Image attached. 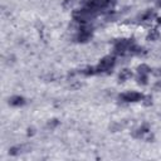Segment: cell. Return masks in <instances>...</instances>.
Segmentation results:
<instances>
[{
  "label": "cell",
  "mask_w": 161,
  "mask_h": 161,
  "mask_svg": "<svg viewBox=\"0 0 161 161\" xmlns=\"http://www.w3.org/2000/svg\"><path fill=\"white\" fill-rule=\"evenodd\" d=\"M135 39L133 38H122V39H117L113 44V52L117 55H127L130 54V49L131 47L135 44Z\"/></svg>",
  "instance_id": "cell-1"
},
{
  "label": "cell",
  "mask_w": 161,
  "mask_h": 161,
  "mask_svg": "<svg viewBox=\"0 0 161 161\" xmlns=\"http://www.w3.org/2000/svg\"><path fill=\"white\" fill-rule=\"evenodd\" d=\"M98 15V13H96L94 10H91L88 8H82L79 10H75L73 13V19L80 24H86L88 21H91L92 19H94L96 16Z\"/></svg>",
  "instance_id": "cell-2"
},
{
  "label": "cell",
  "mask_w": 161,
  "mask_h": 161,
  "mask_svg": "<svg viewBox=\"0 0 161 161\" xmlns=\"http://www.w3.org/2000/svg\"><path fill=\"white\" fill-rule=\"evenodd\" d=\"M114 65H116V58L113 55H106L96 65V72H97V74L109 73L113 69Z\"/></svg>",
  "instance_id": "cell-3"
},
{
  "label": "cell",
  "mask_w": 161,
  "mask_h": 161,
  "mask_svg": "<svg viewBox=\"0 0 161 161\" xmlns=\"http://www.w3.org/2000/svg\"><path fill=\"white\" fill-rule=\"evenodd\" d=\"M92 36H93V28L88 23L80 24L79 30H78V33L75 35V42H78V43H87V42H89L92 39Z\"/></svg>",
  "instance_id": "cell-4"
},
{
  "label": "cell",
  "mask_w": 161,
  "mask_h": 161,
  "mask_svg": "<svg viewBox=\"0 0 161 161\" xmlns=\"http://www.w3.org/2000/svg\"><path fill=\"white\" fill-rule=\"evenodd\" d=\"M152 72V69L147 64H140L137 67V74H136V80L140 86H146L148 83V75Z\"/></svg>",
  "instance_id": "cell-5"
},
{
  "label": "cell",
  "mask_w": 161,
  "mask_h": 161,
  "mask_svg": "<svg viewBox=\"0 0 161 161\" xmlns=\"http://www.w3.org/2000/svg\"><path fill=\"white\" fill-rule=\"evenodd\" d=\"M151 131H150V125L148 123H142L140 127H137L136 130L132 131V137L133 138H137V140H147V141H151L152 140V136H150Z\"/></svg>",
  "instance_id": "cell-6"
},
{
  "label": "cell",
  "mask_w": 161,
  "mask_h": 161,
  "mask_svg": "<svg viewBox=\"0 0 161 161\" xmlns=\"http://www.w3.org/2000/svg\"><path fill=\"white\" fill-rule=\"evenodd\" d=\"M143 94L140 92H135V91H130V92H125L121 93L118 96V99L125 102V103H135V102H140L142 101Z\"/></svg>",
  "instance_id": "cell-7"
},
{
  "label": "cell",
  "mask_w": 161,
  "mask_h": 161,
  "mask_svg": "<svg viewBox=\"0 0 161 161\" xmlns=\"http://www.w3.org/2000/svg\"><path fill=\"white\" fill-rule=\"evenodd\" d=\"M29 150H30V147L26 146V145H18V146H13L9 150V155L10 156H19L24 152H28Z\"/></svg>",
  "instance_id": "cell-8"
},
{
  "label": "cell",
  "mask_w": 161,
  "mask_h": 161,
  "mask_svg": "<svg viewBox=\"0 0 161 161\" xmlns=\"http://www.w3.org/2000/svg\"><path fill=\"white\" fill-rule=\"evenodd\" d=\"M26 103V99L23 96H13L9 98V104L13 107H21Z\"/></svg>",
  "instance_id": "cell-9"
},
{
  "label": "cell",
  "mask_w": 161,
  "mask_h": 161,
  "mask_svg": "<svg viewBox=\"0 0 161 161\" xmlns=\"http://www.w3.org/2000/svg\"><path fill=\"white\" fill-rule=\"evenodd\" d=\"M155 18H156V11L152 10V9H147L145 13H142V14L140 15V20L143 21V23L151 21V20H153Z\"/></svg>",
  "instance_id": "cell-10"
},
{
  "label": "cell",
  "mask_w": 161,
  "mask_h": 161,
  "mask_svg": "<svg viewBox=\"0 0 161 161\" xmlns=\"http://www.w3.org/2000/svg\"><path fill=\"white\" fill-rule=\"evenodd\" d=\"M131 77H132V72H131L130 69L125 68V69H122V70L119 72V74H118V82H119V83H123V82L128 80Z\"/></svg>",
  "instance_id": "cell-11"
},
{
  "label": "cell",
  "mask_w": 161,
  "mask_h": 161,
  "mask_svg": "<svg viewBox=\"0 0 161 161\" xmlns=\"http://www.w3.org/2000/svg\"><path fill=\"white\" fill-rule=\"evenodd\" d=\"M146 52H145V49L142 48V47H140V45H137L136 43L131 47V49H130V55H143Z\"/></svg>",
  "instance_id": "cell-12"
},
{
  "label": "cell",
  "mask_w": 161,
  "mask_h": 161,
  "mask_svg": "<svg viewBox=\"0 0 161 161\" xmlns=\"http://www.w3.org/2000/svg\"><path fill=\"white\" fill-rule=\"evenodd\" d=\"M147 40H150V42H156L158 38H160V31L156 29V28H153V29H151L150 31H148V34H147Z\"/></svg>",
  "instance_id": "cell-13"
},
{
  "label": "cell",
  "mask_w": 161,
  "mask_h": 161,
  "mask_svg": "<svg viewBox=\"0 0 161 161\" xmlns=\"http://www.w3.org/2000/svg\"><path fill=\"white\" fill-rule=\"evenodd\" d=\"M59 125V121L57 119V118H53V119H50L48 123H47V128H50V130H54L57 126Z\"/></svg>",
  "instance_id": "cell-14"
},
{
  "label": "cell",
  "mask_w": 161,
  "mask_h": 161,
  "mask_svg": "<svg viewBox=\"0 0 161 161\" xmlns=\"http://www.w3.org/2000/svg\"><path fill=\"white\" fill-rule=\"evenodd\" d=\"M141 102H142L146 107H148V106L152 104V97H151V96H143V98H142Z\"/></svg>",
  "instance_id": "cell-15"
},
{
  "label": "cell",
  "mask_w": 161,
  "mask_h": 161,
  "mask_svg": "<svg viewBox=\"0 0 161 161\" xmlns=\"http://www.w3.org/2000/svg\"><path fill=\"white\" fill-rule=\"evenodd\" d=\"M73 3H74V0H64L63 1V8L64 9H69L73 5Z\"/></svg>",
  "instance_id": "cell-16"
},
{
  "label": "cell",
  "mask_w": 161,
  "mask_h": 161,
  "mask_svg": "<svg viewBox=\"0 0 161 161\" xmlns=\"http://www.w3.org/2000/svg\"><path fill=\"white\" fill-rule=\"evenodd\" d=\"M153 88H155L156 91H161V79L156 82V84H155V87H153Z\"/></svg>",
  "instance_id": "cell-17"
},
{
  "label": "cell",
  "mask_w": 161,
  "mask_h": 161,
  "mask_svg": "<svg viewBox=\"0 0 161 161\" xmlns=\"http://www.w3.org/2000/svg\"><path fill=\"white\" fill-rule=\"evenodd\" d=\"M34 133H35V128H34V127H31V128L29 127V128H28V136H33Z\"/></svg>",
  "instance_id": "cell-18"
},
{
  "label": "cell",
  "mask_w": 161,
  "mask_h": 161,
  "mask_svg": "<svg viewBox=\"0 0 161 161\" xmlns=\"http://www.w3.org/2000/svg\"><path fill=\"white\" fill-rule=\"evenodd\" d=\"M156 6L157 8H161V0H156Z\"/></svg>",
  "instance_id": "cell-19"
},
{
  "label": "cell",
  "mask_w": 161,
  "mask_h": 161,
  "mask_svg": "<svg viewBox=\"0 0 161 161\" xmlns=\"http://www.w3.org/2000/svg\"><path fill=\"white\" fill-rule=\"evenodd\" d=\"M157 23H158V24H161V18H157Z\"/></svg>",
  "instance_id": "cell-20"
}]
</instances>
